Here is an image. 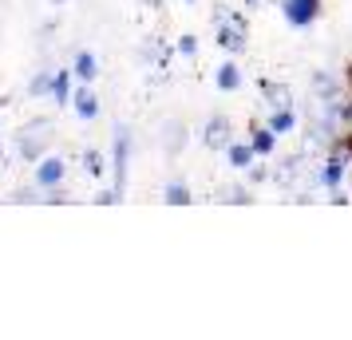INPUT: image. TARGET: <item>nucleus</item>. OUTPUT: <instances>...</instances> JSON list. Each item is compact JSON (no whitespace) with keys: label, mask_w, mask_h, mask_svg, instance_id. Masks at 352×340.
<instances>
[{"label":"nucleus","mask_w":352,"mask_h":340,"mask_svg":"<svg viewBox=\"0 0 352 340\" xmlns=\"http://www.w3.org/2000/svg\"><path fill=\"white\" fill-rule=\"evenodd\" d=\"M52 143H56V119L36 115V119H28V123H20L16 146H20V159L24 162H40L44 155H48Z\"/></svg>","instance_id":"nucleus-1"},{"label":"nucleus","mask_w":352,"mask_h":340,"mask_svg":"<svg viewBox=\"0 0 352 340\" xmlns=\"http://www.w3.org/2000/svg\"><path fill=\"white\" fill-rule=\"evenodd\" d=\"M214 24H218V36H214V44L222 52H230V56H241L245 52V40H250V32H245V16H238V12H214Z\"/></svg>","instance_id":"nucleus-2"},{"label":"nucleus","mask_w":352,"mask_h":340,"mask_svg":"<svg viewBox=\"0 0 352 340\" xmlns=\"http://www.w3.org/2000/svg\"><path fill=\"white\" fill-rule=\"evenodd\" d=\"M349 170H352V159L329 150V155L320 159V170H313V186H320V190H336V186H344Z\"/></svg>","instance_id":"nucleus-3"},{"label":"nucleus","mask_w":352,"mask_h":340,"mask_svg":"<svg viewBox=\"0 0 352 340\" xmlns=\"http://www.w3.org/2000/svg\"><path fill=\"white\" fill-rule=\"evenodd\" d=\"M289 28H313L320 20V0H277Z\"/></svg>","instance_id":"nucleus-4"},{"label":"nucleus","mask_w":352,"mask_h":340,"mask_svg":"<svg viewBox=\"0 0 352 340\" xmlns=\"http://www.w3.org/2000/svg\"><path fill=\"white\" fill-rule=\"evenodd\" d=\"M127 162H131V127H115V150H111V170H115V190H127Z\"/></svg>","instance_id":"nucleus-5"},{"label":"nucleus","mask_w":352,"mask_h":340,"mask_svg":"<svg viewBox=\"0 0 352 340\" xmlns=\"http://www.w3.org/2000/svg\"><path fill=\"white\" fill-rule=\"evenodd\" d=\"M309 87H313V99H317V103H333V99L349 95V80H336L333 71H324V67H317V71L309 76Z\"/></svg>","instance_id":"nucleus-6"},{"label":"nucleus","mask_w":352,"mask_h":340,"mask_svg":"<svg viewBox=\"0 0 352 340\" xmlns=\"http://www.w3.org/2000/svg\"><path fill=\"white\" fill-rule=\"evenodd\" d=\"M202 143L210 150H226V146L234 143V123L226 119V115H210L206 127H202Z\"/></svg>","instance_id":"nucleus-7"},{"label":"nucleus","mask_w":352,"mask_h":340,"mask_svg":"<svg viewBox=\"0 0 352 340\" xmlns=\"http://www.w3.org/2000/svg\"><path fill=\"white\" fill-rule=\"evenodd\" d=\"M159 146L170 159H178L182 146H186V123H182V119H162L159 123Z\"/></svg>","instance_id":"nucleus-8"},{"label":"nucleus","mask_w":352,"mask_h":340,"mask_svg":"<svg viewBox=\"0 0 352 340\" xmlns=\"http://www.w3.org/2000/svg\"><path fill=\"white\" fill-rule=\"evenodd\" d=\"M64 174H67V166H64V159L60 155H44V159L36 162V186L40 190H52V186H60L64 182Z\"/></svg>","instance_id":"nucleus-9"},{"label":"nucleus","mask_w":352,"mask_h":340,"mask_svg":"<svg viewBox=\"0 0 352 340\" xmlns=\"http://www.w3.org/2000/svg\"><path fill=\"white\" fill-rule=\"evenodd\" d=\"M261 95H265V107L277 111V107H297V99L289 91V83H277V80H261Z\"/></svg>","instance_id":"nucleus-10"},{"label":"nucleus","mask_w":352,"mask_h":340,"mask_svg":"<svg viewBox=\"0 0 352 340\" xmlns=\"http://www.w3.org/2000/svg\"><path fill=\"white\" fill-rule=\"evenodd\" d=\"M226 162H230L234 170H250V166L257 162V150H254V143H250V139H245V143H238V139H234V143L226 146Z\"/></svg>","instance_id":"nucleus-11"},{"label":"nucleus","mask_w":352,"mask_h":340,"mask_svg":"<svg viewBox=\"0 0 352 340\" xmlns=\"http://www.w3.org/2000/svg\"><path fill=\"white\" fill-rule=\"evenodd\" d=\"M277 139H281V135H273L270 123H261V127H250V143H254L257 159H270L273 150H277Z\"/></svg>","instance_id":"nucleus-12"},{"label":"nucleus","mask_w":352,"mask_h":340,"mask_svg":"<svg viewBox=\"0 0 352 340\" xmlns=\"http://www.w3.org/2000/svg\"><path fill=\"white\" fill-rule=\"evenodd\" d=\"M72 107H76V115H80L83 123H91V119L99 115V95L91 91V87H87V83H83L80 91L72 95Z\"/></svg>","instance_id":"nucleus-13"},{"label":"nucleus","mask_w":352,"mask_h":340,"mask_svg":"<svg viewBox=\"0 0 352 340\" xmlns=\"http://www.w3.org/2000/svg\"><path fill=\"white\" fill-rule=\"evenodd\" d=\"M214 83H218V91H241V67L234 64V60H226V64H218V71H214Z\"/></svg>","instance_id":"nucleus-14"},{"label":"nucleus","mask_w":352,"mask_h":340,"mask_svg":"<svg viewBox=\"0 0 352 340\" xmlns=\"http://www.w3.org/2000/svg\"><path fill=\"white\" fill-rule=\"evenodd\" d=\"M265 123L273 127V135H293L297 131V107H277V111H270Z\"/></svg>","instance_id":"nucleus-15"},{"label":"nucleus","mask_w":352,"mask_h":340,"mask_svg":"<svg viewBox=\"0 0 352 340\" xmlns=\"http://www.w3.org/2000/svg\"><path fill=\"white\" fill-rule=\"evenodd\" d=\"M72 76H76L72 67L56 71V83H52V99H56V107H67V103H72V95H76V91H72Z\"/></svg>","instance_id":"nucleus-16"},{"label":"nucleus","mask_w":352,"mask_h":340,"mask_svg":"<svg viewBox=\"0 0 352 340\" xmlns=\"http://www.w3.org/2000/svg\"><path fill=\"white\" fill-rule=\"evenodd\" d=\"M72 71H76V80H80V83H91L99 76V60L91 56V52H76V64H72Z\"/></svg>","instance_id":"nucleus-17"},{"label":"nucleus","mask_w":352,"mask_h":340,"mask_svg":"<svg viewBox=\"0 0 352 340\" xmlns=\"http://www.w3.org/2000/svg\"><path fill=\"white\" fill-rule=\"evenodd\" d=\"M162 202H166V206H190L194 202V194H190V186H186V182H166V190H162Z\"/></svg>","instance_id":"nucleus-18"},{"label":"nucleus","mask_w":352,"mask_h":340,"mask_svg":"<svg viewBox=\"0 0 352 340\" xmlns=\"http://www.w3.org/2000/svg\"><path fill=\"white\" fill-rule=\"evenodd\" d=\"M222 202H230V206H250L254 202V190L250 186H222Z\"/></svg>","instance_id":"nucleus-19"},{"label":"nucleus","mask_w":352,"mask_h":340,"mask_svg":"<svg viewBox=\"0 0 352 340\" xmlns=\"http://www.w3.org/2000/svg\"><path fill=\"white\" fill-rule=\"evenodd\" d=\"M52 83H56V71H40L32 83H28V95H52Z\"/></svg>","instance_id":"nucleus-20"},{"label":"nucleus","mask_w":352,"mask_h":340,"mask_svg":"<svg viewBox=\"0 0 352 340\" xmlns=\"http://www.w3.org/2000/svg\"><path fill=\"white\" fill-rule=\"evenodd\" d=\"M83 170L91 174V179H103V170H107V162L99 150H83Z\"/></svg>","instance_id":"nucleus-21"},{"label":"nucleus","mask_w":352,"mask_h":340,"mask_svg":"<svg viewBox=\"0 0 352 340\" xmlns=\"http://www.w3.org/2000/svg\"><path fill=\"white\" fill-rule=\"evenodd\" d=\"M270 174H273V170H265V166H257V162H254V166H250V170H245V179L254 182V186H257V182H265V179H270Z\"/></svg>","instance_id":"nucleus-22"},{"label":"nucleus","mask_w":352,"mask_h":340,"mask_svg":"<svg viewBox=\"0 0 352 340\" xmlns=\"http://www.w3.org/2000/svg\"><path fill=\"white\" fill-rule=\"evenodd\" d=\"M178 52H182V56H194V52H198V40H194V36H178Z\"/></svg>","instance_id":"nucleus-23"},{"label":"nucleus","mask_w":352,"mask_h":340,"mask_svg":"<svg viewBox=\"0 0 352 340\" xmlns=\"http://www.w3.org/2000/svg\"><path fill=\"white\" fill-rule=\"evenodd\" d=\"M344 80H349V91H352V67H349V76H344Z\"/></svg>","instance_id":"nucleus-24"},{"label":"nucleus","mask_w":352,"mask_h":340,"mask_svg":"<svg viewBox=\"0 0 352 340\" xmlns=\"http://www.w3.org/2000/svg\"><path fill=\"white\" fill-rule=\"evenodd\" d=\"M254 4H261V0H245V8H254Z\"/></svg>","instance_id":"nucleus-25"},{"label":"nucleus","mask_w":352,"mask_h":340,"mask_svg":"<svg viewBox=\"0 0 352 340\" xmlns=\"http://www.w3.org/2000/svg\"><path fill=\"white\" fill-rule=\"evenodd\" d=\"M52 4H64V0H52Z\"/></svg>","instance_id":"nucleus-26"},{"label":"nucleus","mask_w":352,"mask_h":340,"mask_svg":"<svg viewBox=\"0 0 352 340\" xmlns=\"http://www.w3.org/2000/svg\"><path fill=\"white\" fill-rule=\"evenodd\" d=\"M0 162H4V150H0Z\"/></svg>","instance_id":"nucleus-27"},{"label":"nucleus","mask_w":352,"mask_h":340,"mask_svg":"<svg viewBox=\"0 0 352 340\" xmlns=\"http://www.w3.org/2000/svg\"><path fill=\"white\" fill-rule=\"evenodd\" d=\"M186 4H194V0H186Z\"/></svg>","instance_id":"nucleus-28"}]
</instances>
